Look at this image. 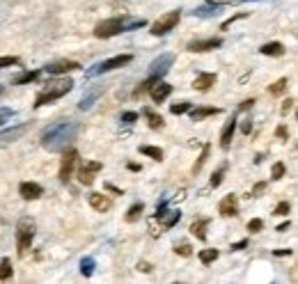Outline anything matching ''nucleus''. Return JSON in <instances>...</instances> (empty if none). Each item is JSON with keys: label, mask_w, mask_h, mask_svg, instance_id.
<instances>
[{"label": "nucleus", "mask_w": 298, "mask_h": 284, "mask_svg": "<svg viewBox=\"0 0 298 284\" xmlns=\"http://www.w3.org/2000/svg\"><path fill=\"white\" fill-rule=\"evenodd\" d=\"M12 273H14V268H12V261H9L7 257L5 259H0V280H9L12 277Z\"/></svg>", "instance_id": "31"}, {"label": "nucleus", "mask_w": 298, "mask_h": 284, "mask_svg": "<svg viewBox=\"0 0 298 284\" xmlns=\"http://www.w3.org/2000/svg\"><path fill=\"white\" fill-rule=\"evenodd\" d=\"M234 131H236V117H232V119H229L227 124L223 126V131H221V147H223V149H229L232 138H234Z\"/></svg>", "instance_id": "21"}, {"label": "nucleus", "mask_w": 298, "mask_h": 284, "mask_svg": "<svg viewBox=\"0 0 298 284\" xmlns=\"http://www.w3.org/2000/svg\"><path fill=\"white\" fill-rule=\"evenodd\" d=\"M71 90H74V80H71V78H53V80H48L46 87H44V90L37 94L35 108H42V106L53 104V101H57V99H62V96H67Z\"/></svg>", "instance_id": "3"}, {"label": "nucleus", "mask_w": 298, "mask_h": 284, "mask_svg": "<svg viewBox=\"0 0 298 284\" xmlns=\"http://www.w3.org/2000/svg\"><path fill=\"white\" fill-rule=\"evenodd\" d=\"M172 65H174V55H172V53H163V55H158L156 60H151V65H149V78L161 80V78L170 71V67H172Z\"/></svg>", "instance_id": "9"}, {"label": "nucleus", "mask_w": 298, "mask_h": 284, "mask_svg": "<svg viewBox=\"0 0 298 284\" xmlns=\"http://www.w3.org/2000/svg\"><path fill=\"white\" fill-rule=\"evenodd\" d=\"M218 112H221V108L200 106V108H190L188 115H190V119H193V121H202V119H207V117H211V115H218Z\"/></svg>", "instance_id": "20"}, {"label": "nucleus", "mask_w": 298, "mask_h": 284, "mask_svg": "<svg viewBox=\"0 0 298 284\" xmlns=\"http://www.w3.org/2000/svg\"><path fill=\"white\" fill-rule=\"evenodd\" d=\"M140 154L143 156H149V158H154V160H163V149H158V147H151V145H143L140 147Z\"/></svg>", "instance_id": "28"}, {"label": "nucleus", "mask_w": 298, "mask_h": 284, "mask_svg": "<svg viewBox=\"0 0 298 284\" xmlns=\"http://www.w3.org/2000/svg\"><path fill=\"white\" fill-rule=\"evenodd\" d=\"M179 18H182V9H174V12H168V14H163V16H158V21L151 26V35L154 37H163V35H168L170 30H174L177 28V23H179Z\"/></svg>", "instance_id": "6"}, {"label": "nucleus", "mask_w": 298, "mask_h": 284, "mask_svg": "<svg viewBox=\"0 0 298 284\" xmlns=\"http://www.w3.org/2000/svg\"><path fill=\"white\" fill-rule=\"evenodd\" d=\"M104 170V163H99V160H85V163L78 168V181H81L83 186H92L94 184V177L96 172H101Z\"/></svg>", "instance_id": "10"}, {"label": "nucleus", "mask_w": 298, "mask_h": 284, "mask_svg": "<svg viewBox=\"0 0 298 284\" xmlns=\"http://www.w3.org/2000/svg\"><path fill=\"white\" fill-rule=\"evenodd\" d=\"M264 188H266V184H264V181H260V184H257L255 188H252V197H260V193H262Z\"/></svg>", "instance_id": "47"}, {"label": "nucleus", "mask_w": 298, "mask_h": 284, "mask_svg": "<svg viewBox=\"0 0 298 284\" xmlns=\"http://www.w3.org/2000/svg\"><path fill=\"white\" fill-rule=\"evenodd\" d=\"M262 229H264V220H260V218L248 222V232H262Z\"/></svg>", "instance_id": "42"}, {"label": "nucleus", "mask_w": 298, "mask_h": 284, "mask_svg": "<svg viewBox=\"0 0 298 284\" xmlns=\"http://www.w3.org/2000/svg\"><path fill=\"white\" fill-rule=\"evenodd\" d=\"M145 211V204L143 202H135L133 207H129V211H126V222H138L140 215Z\"/></svg>", "instance_id": "27"}, {"label": "nucleus", "mask_w": 298, "mask_h": 284, "mask_svg": "<svg viewBox=\"0 0 298 284\" xmlns=\"http://www.w3.org/2000/svg\"><path fill=\"white\" fill-rule=\"evenodd\" d=\"M273 254H275V257H289L291 250L289 248H280V250H273Z\"/></svg>", "instance_id": "46"}, {"label": "nucleus", "mask_w": 298, "mask_h": 284, "mask_svg": "<svg viewBox=\"0 0 298 284\" xmlns=\"http://www.w3.org/2000/svg\"><path fill=\"white\" fill-rule=\"evenodd\" d=\"M246 16H248V14H246V12H241V14H234V16H232V18H227V21H225V23H223V26H221V28H223V30H227V28H229V26H232V23H234V21H239V18H246Z\"/></svg>", "instance_id": "43"}, {"label": "nucleus", "mask_w": 298, "mask_h": 284, "mask_svg": "<svg viewBox=\"0 0 298 284\" xmlns=\"http://www.w3.org/2000/svg\"><path fill=\"white\" fill-rule=\"evenodd\" d=\"M223 46V39L221 37H209V39H195V42L188 44V51L190 53H207V51H216V48Z\"/></svg>", "instance_id": "12"}, {"label": "nucleus", "mask_w": 298, "mask_h": 284, "mask_svg": "<svg viewBox=\"0 0 298 284\" xmlns=\"http://www.w3.org/2000/svg\"><path fill=\"white\" fill-rule=\"evenodd\" d=\"M94 266H96L94 259H92V257H85V259L81 261V273H83L85 277H90L92 273H94Z\"/></svg>", "instance_id": "32"}, {"label": "nucleus", "mask_w": 298, "mask_h": 284, "mask_svg": "<svg viewBox=\"0 0 298 284\" xmlns=\"http://www.w3.org/2000/svg\"><path fill=\"white\" fill-rule=\"evenodd\" d=\"M138 268H140L143 273H149V271H151V266H149L147 261H140V263H138Z\"/></svg>", "instance_id": "51"}, {"label": "nucleus", "mask_w": 298, "mask_h": 284, "mask_svg": "<svg viewBox=\"0 0 298 284\" xmlns=\"http://www.w3.org/2000/svg\"><path fill=\"white\" fill-rule=\"evenodd\" d=\"M289 225H291V222H289V220H287V222H282V225H280V227H277V232H287V229H289Z\"/></svg>", "instance_id": "53"}, {"label": "nucleus", "mask_w": 298, "mask_h": 284, "mask_svg": "<svg viewBox=\"0 0 298 284\" xmlns=\"http://www.w3.org/2000/svg\"><path fill=\"white\" fill-rule=\"evenodd\" d=\"M14 65H18L16 55H3L0 57V69H5V67H14Z\"/></svg>", "instance_id": "38"}, {"label": "nucleus", "mask_w": 298, "mask_h": 284, "mask_svg": "<svg viewBox=\"0 0 298 284\" xmlns=\"http://www.w3.org/2000/svg\"><path fill=\"white\" fill-rule=\"evenodd\" d=\"M76 160H78V151H76V149H65V154H62L60 170H57V179H60L62 184H67V181L74 177Z\"/></svg>", "instance_id": "8"}, {"label": "nucleus", "mask_w": 298, "mask_h": 284, "mask_svg": "<svg viewBox=\"0 0 298 284\" xmlns=\"http://www.w3.org/2000/svg\"><path fill=\"white\" fill-rule=\"evenodd\" d=\"M106 188H108L110 193H115V195H122V190H120V188H115V186H112V184H106Z\"/></svg>", "instance_id": "52"}, {"label": "nucleus", "mask_w": 298, "mask_h": 284, "mask_svg": "<svg viewBox=\"0 0 298 284\" xmlns=\"http://www.w3.org/2000/svg\"><path fill=\"white\" fill-rule=\"evenodd\" d=\"M131 60H133V55H129V53H124V55L108 57V60H104V62H96V65L92 67V69H87V71H85V76H87V78H94V76H101V73L115 71V69H120V67L129 65Z\"/></svg>", "instance_id": "5"}, {"label": "nucleus", "mask_w": 298, "mask_h": 284, "mask_svg": "<svg viewBox=\"0 0 298 284\" xmlns=\"http://www.w3.org/2000/svg\"><path fill=\"white\" fill-rule=\"evenodd\" d=\"M287 174V168H285V163H273V168H271V179H282Z\"/></svg>", "instance_id": "35"}, {"label": "nucleus", "mask_w": 298, "mask_h": 284, "mask_svg": "<svg viewBox=\"0 0 298 284\" xmlns=\"http://www.w3.org/2000/svg\"><path fill=\"white\" fill-rule=\"evenodd\" d=\"M218 213L225 215V218H234V215H239V199L234 193L225 195L221 199V204H218Z\"/></svg>", "instance_id": "15"}, {"label": "nucleus", "mask_w": 298, "mask_h": 284, "mask_svg": "<svg viewBox=\"0 0 298 284\" xmlns=\"http://www.w3.org/2000/svg\"><path fill=\"white\" fill-rule=\"evenodd\" d=\"M143 115H145V119H147L149 129L158 131V129H163V126H165L163 117H161V115H158V112H154V110H151V108H145V110H143Z\"/></svg>", "instance_id": "24"}, {"label": "nucleus", "mask_w": 298, "mask_h": 284, "mask_svg": "<svg viewBox=\"0 0 298 284\" xmlns=\"http://www.w3.org/2000/svg\"><path fill=\"white\" fill-rule=\"evenodd\" d=\"M145 26H147V21H145V18L112 16V18H106V21L96 23V26H94V37L96 39H110V37H115V35L138 30V28H145Z\"/></svg>", "instance_id": "2"}, {"label": "nucleus", "mask_w": 298, "mask_h": 284, "mask_svg": "<svg viewBox=\"0 0 298 284\" xmlns=\"http://www.w3.org/2000/svg\"><path fill=\"white\" fill-rule=\"evenodd\" d=\"M241 131H243V133H250V131H252V121L250 119H246V121H243V124H241Z\"/></svg>", "instance_id": "49"}, {"label": "nucleus", "mask_w": 298, "mask_h": 284, "mask_svg": "<svg viewBox=\"0 0 298 284\" xmlns=\"http://www.w3.org/2000/svg\"><path fill=\"white\" fill-rule=\"evenodd\" d=\"M221 9H223L221 3L202 5V7H195L193 9V16H197V18H213V16H218V14H221Z\"/></svg>", "instance_id": "19"}, {"label": "nucleus", "mask_w": 298, "mask_h": 284, "mask_svg": "<svg viewBox=\"0 0 298 284\" xmlns=\"http://www.w3.org/2000/svg\"><path fill=\"white\" fill-rule=\"evenodd\" d=\"M209 149H211V145H204L202 147V154H200V158H197V163L193 165V174H197L200 170H202V165L207 163V158H209Z\"/></svg>", "instance_id": "33"}, {"label": "nucleus", "mask_w": 298, "mask_h": 284, "mask_svg": "<svg viewBox=\"0 0 298 284\" xmlns=\"http://www.w3.org/2000/svg\"><path fill=\"white\" fill-rule=\"evenodd\" d=\"M16 117V110H12V108H0V126L5 124V121L14 119Z\"/></svg>", "instance_id": "37"}, {"label": "nucleus", "mask_w": 298, "mask_h": 284, "mask_svg": "<svg viewBox=\"0 0 298 284\" xmlns=\"http://www.w3.org/2000/svg\"><path fill=\"white\" fill-rule=\"evenodd\" d=\"M129 170H133V172H140V165L138 163H129Z\"/></svg>", "instance_id": "54"}, {"label": "nucleus", "mask_w": 298, "mask_h": 284, "mask_svg": "<svg viewBox=\"0 0 298 284\" xmlns=\"http://www.w3.org/2000/svg\"><path fill=\"white\" fill-rule=\"evenodd\" d=\"M275 138L289 140V131H287V126H277V129H275Z\"/></svg>", "instance_id": "44"}, {"label": "nucleus", "mask_w": 298, "mask_h": 284, "mask_svg": "<svg viewBox=\"0 0 298 284\" xmlns=\"http://www.w3.org/2000/svg\"><path fill=\"white\" fill-rule=\"evenodd\" d=\"M106 92V85H96V87H90V90L83 94V99H81V104H78V110H90L92 106L99 101V96Z\"/></svg>", "instance_id": "16"}, {"label": "nucleus", "mask_w": 298, "mask_h": 284, "mask_svg": "<svg viewBox=\"0 0 298 284\" xmlns=\"http://www.w3.org/2000/svg\"><path fill=\"white\" fill-rule=\"evenodd\" d=\"M174 252L182 254V257H190V254H193V248H190L188 243H179V246H174Z\"/></svg>", "instance_id": "40"}, {"label": "nucleus", "mask_w": 298, "mask_h": 284, "mask_svg": "<svg viewBox=\"0 0 298 284\" xmlns=\"http://www.w3.org/2000/svg\"><path fill=\"white\" fill-rule=\"evenodd\" d=\"M149 94L156 104H163V101L172 94V85H170V83H163V80H156L154 85L149 87Z\"/></svg>", "instance_id": "17"}, {"label": "nucleus", "mask_w": 298, "mask_h": 284, "mask_svg": "<svg viewBox=\"0 0 298 284\" xmlns=\"http://www.w3.org/2000/svg\"><path fill=\"white\" fill-rule=\"evenodd\" d=\"M291 211V204L289 202H280L275 209H273V215H287Z\"/></svg>", "instance_id": "39"}, {"label": "nucleus", "mask_w": 298, "mask_h": 284, "mask_svg": "<svg viewBox=\"0 0 298 284\" xmlns=\"http://www.w3.org/2000/svg\"><path fill=\"white\" fill-rule=\"evenodd\" d=\"M287 85H289V78H280V80H275L271 87H268V94H271V96H280L282 92L287 90Z\"/></svg>", "instance_id": "30"}, {"label": "nucleus", "mask_w": 298, "mask_h": 284, "mask_svg": "<svg viewBox=\"0 0 298 284\" xmlns=\"http://www.w3.org/2000/svg\"><path fill=\"white\" fill-rule=\"evenodd\" d=\"M218 254H221V252H218L216 248H209V250H202V252L197 254V259L204 263V266H209V263H213L218 259Z\"/></svg>", "instance_id": "29"}, {"label": "nucleus", "mask_w": 298, "mask_h": 284, "mask_svg": "<svg viewBox=\"0 0 298 284\" xmlns=\"http://www.w3.org/2000/svg\"><path fill=\"white\" fill-rule=\"evenodd\" d=\"M18 195H21L26 202H35V199H39L44 195V188L39 184H35V181H23V184L18 186Z\"/></svg>", "instance_id": "14"}, {"label": "nucleus", "mask_w": 298, "mask_h": 284, "mask_svg": "<svg viewBox=\"0 0 298 284\" xmlns=\"http://www.w3.org/2000/svg\"><path fill=\"white\" fill-rule=\"evenodd\" d=\"M156 220H158L165 229H170L182 220V211H179V209H168V199L163 197L161 204H156Z\"/></svg>", "instance_id": "7"}, {"label": "nucleus", "mask_w": 298, "mask_h": 284, "mask_svg": "<svg viewBox=\"0 0 298 284\" xmlns=\"http://www.w3.org/2000/svg\"><path fill=\"white\" fill-rule=\"evenodd\" d=\"M252 106H255V99H246L241 106H239V110H250Z\"/></svg>", "instance_id": "48"}, {"label": "nucleus", "mask_w": 298, "mask_h": 284, "mask_svg": "<svg viewBox=\"0 0 298 284\" xmlns=\"http://www.w3.org/2000/svg\"><path fill=\"white\" fill-rule=\"evenodd\" d=\"M216 80H218L216 73H200V76L193 80V87H195L197 92H207V90H211V85H213Z\"/></svg>", "instance_id": "22"}, {"label": "nucleus", "mask_w": 298, "mask_h": 284, "mask_svg": "<svg viewBox=\"0 0 298 284\" xmlns=\"http://www.w3.org/2000/svg\"><path fill=\"white\" fill-rule=\"evenodd\" d=\"M138 112H122V117H120V121L122 124H133V121H138Z\"/></svg>", "instance_id": "41"}, {"label": "nucleus", "mask_w": 298, "mask_h": 284, "mask_svg": "<svg viewBox=\"0 0 298 284\" xmlns=\"http://www.w3.org/2000/svg\"><path fill=\"white\" fill-rule=\"evenodd\" d=\"M35 232H37V225L32 218H21L16 222V250L21 257H26V252L30 250L32 241H35Z\"/></svg>", "instance_id": "4"}, {"label": "nucleus", "mask_w": 298, "mask_h": 284, "mask_svg": "<svg viewBox=\"0 0 298 284\" xmlns=\"http://www.w3.org/2000/svg\"><path fill=\"white\" fill-rule=\"evenodd\" d=\"M294 104H296V99H287L285 104H282V115H289V112L294 110Z\"/></svg>", "instance_id": "45"}, {"label": "nucleus", "mask_w": 298, "mask_h": 284, "mask_svg": "<svg viewBox=\"0 0 298 284\" xmlns=\"http://www.w3.org/2000/svg\"><path fill=\"white\" fill-rule=\"evenodd\" d=\"M39 78V71H23L12 78V85H26V83H35Z\"/></svg>", "instance_id": "26"}, {"label": "nucleus", "mask_w": 298, "mask_h": 284, "mask_svg": "<svg viewBox=\"0 0 298 284\" xmlns=\"http://www.w3.org/2000/svg\"><path fill=\"white\" fill-rule=\"evenodd\" d=\"M188 110H190L188 101H182V104H172V106H170V112H172V115H186Z\"/></svg>", "instance_id": "36"}, {"label": "nucleus", "mask_w": 298, "mask_h": 284, "mask_svg": "<svg viewBox=\"0 0 298 284\" xmlns=\"http://www.w3.org/2000/svg\"><path fill=\"white\" fill-rule=\"evenodd\" d=\"M87 199H90V207L94 209V211H99V213L108 211V209L112 207V199L108 197V195H104V193H92Z\"/></svg>", "instance_id": "18"}, {"label": "nucleus", "mask_w": 298, "mask_h": 284, "mask_svg": "<svg viewBox=\"0 0 298 284\" xmlns=\"http://www.w3.org/2000/svg\"><path fill=\"white\" fill-rule=\"evenodd\" d=\"M225 172H227V163H223L221 168L213 172V177H211V188H218V186L223 184V177H225Z\"/></svg>", "instance_id": "34"}, {"label": "nucleus", "mask_w": 298, "mask_h": 284, "mask_svg": "<svg viewBox=\"0 0 298 284\" xmlns=\"http://www.w3.org/2000/svg\"><path fill=\"white\" fill-rule=\"evenodd\" d=\"M207 227H209V218H197L190 225V232H193L200 241H207Z\"/></svg>", "instance_id": "25"}, {"label": "nucleus", "mask_w": 298, "mask_h": 284, "mask_svg": "<svg viewBox=\"0 0 298 284\" xmlns=\"http://www.w3.org/2000/svg\"><path fill=\"white\" fill-rule=\"evenodd\" d=\"M76 135H78L76 121H57V124H51L42 131L39 142H42V147L46 151L57 154V151H65L67 147L76 140Z\"/></svg>", "instance_id": "1"}, {"label": "nucleus", "mask_w": 298, "mask_h": 284, "mask_svg": "<svg viewBox=\"0 0 298 284\" xmlns=\"http://www.w3.org/2000/svg\"><path fill=\"white\" fill-rule=\"evenodd\" d=\"M81 69V65H78L76 60H55V62H48L46 67H44V71L48 73V76H62V73H69V71H76Z\"/></svg>", "instance_id": "11"}, {"label": "nucleus", "mask_w": 298, "mask_h": 284, "mask_svg": "<svg viewBox=\"0 0 298 284\" xmlns=\"http://www.w3.org/2000/svg\"><path fill=\"white\" fill-rule=\"evenodd\" d=\"M28 129H30L28 124H18V126H12V129H3V131H0V149L7 147V145H12V142H16L18 138H23V135L28 133Z\"/></svg>", "instance_id": "13"}, {"label": "nucleus", "mask_w": 298, "mask_h": 284, "mask_svg": "<svg viewBox=\"0 0 298 284\" xmlns=\"http://www.w3.org/2000/svg\"><path fill=\"white\" fill-rule=\"evenodd\" d=\"M246 246H248V241L243 238V241H239V243H232V250H243Z\"/></svg>", "instance_id": "50"}, {"label": "nucleus", "mask_w": 298, "mask_h": 284, "mask_svg": "<svg viewBox=\"0 0 298 284\" xmlns=\"http://www.w3.org/2000/svg\"><path fill=\"white\" fill-rule=\"evenodd\" d=\"M260 53L262 55H268V57H282L285 55V46H282L280 42H268L260 48Z\"/></svg>", "instance_id": "23"}, {"label": "nucleus", "mask_w": 298, "mask_h": 284, "mask_svg": "<svg viewBox=\"0 0 298 284\" xmlns=\"http://www.w3.org/2000/svg\"><path fill=\"white\" fill-rule=\"evenodd\" d=\"M218 3H221V5H223V3H232V0H218Z\"/></svg>", "instance_id": "55"}, {"label": "nucleus", "mask_w": 298, "mask_h": 284, "mask_svg": "<svg viewBox=\"0 0 298 284\" xmlns=\"http://www.w3.org/2000/svg\"><path fill=\"white\" fill-rule=\"evenodd\" d=\"M3 92H5V87H3V85H0V96H3Z\"/></svg>", "instance_id": "56"}]
</instances>
